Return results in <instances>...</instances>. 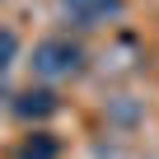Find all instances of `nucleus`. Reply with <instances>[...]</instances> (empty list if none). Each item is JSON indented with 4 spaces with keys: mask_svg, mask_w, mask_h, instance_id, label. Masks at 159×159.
Listing matches in <instances>:
<instances>
[{
    "mask_svg": "<svg viewBox=\"0 0 159 159\" xmlns=\"http://www.w3.org/2000/svg\"><path fill=\"white\" fill-rule=\"evenodd\" d=\"M10 108H14V117H19V122H47V117H56V112H61V98H56V89H47V84H38V89L28 84L24 94H14V103H10Z\"/></svg>",
    "mask_w": 159,
    "mask_h": 159,
    "instance_id": "nucleus-3",
    "label": "nucleus"
},
{
    "mask_svg": "<svg viewBox=\"0 0 159 159\" xmlns=\"http://www.w3.org/2000/svg\"><path fill=\"white\" fill-rule=\"evenodd\" d=\"M84 47H80L75 38H42L33 47V75L38 80H75V75H84Z\"/></svg>",
    "mask_w": 159,
    "mask_h": 159,
    "instance_id": "nucleus-1",
    "label": "nucleus"
},
{
    "mask_svg": "<svg viewBox=\"0 0 159 159\" xmlns=\"http://www.w3.org/2000/svg\"><path fill=\"white\" fill-rule=\"evenodd\" d=\"M14 159H61V140L52 131H28L24 145L14 150Z\"/></svg>",
    "mask_w": 159,
    "mask_h": 159,
    "instance_id": "nucleus-4",
    "label": "nucleus"
},
{
    "mask_svg": "<svg viewBox=\"0 0 159 159\" xmlns=\"http://www.w3.org/2000/svg\"><path fill=\"white\" fill-rule=\"evenodd\" d=\"M19 61V33L14 28H0V75Z\"/></svg>",
    "mask_w": 159,
    "mask_h": 159,
    "instance_id": "nucleus-5",
    "label": "nucleus"
},
{
    "mask_svg": "<svg viewBox=\"0 0 159 159\" xmlns=\"http://www.w3.org/2000/svg\"><path fill=\"white\" fill-rule=\"evenodd\" d=\"M56 5L75 28H103L108 19L126 14V0H56Z\"/></svg>",
    "mask_w": 159,
    "mask_h": 159,
    "instance_id": "nucleus-2",
    "label": "nucleus"
}]
</instances>
